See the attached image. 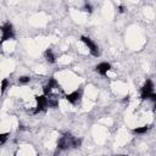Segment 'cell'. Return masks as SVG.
<instances>
[{
	"label": "cell",
	"mask_w": 156,
	"mask_h": 156,
	"mask_svg": "<svg viewBox=\"0 0 156 156\" xmlns=\"http://www.w3.org/2000/svg\"><path fill=\"white\" fill-rule=\"evenodd\" d=\"M82 144V140L78 138L72 137L71 134H65L63 137L60 138L59 143H57V149L59 150H67L70 148H79Z\"/></svg>",
	"instance_id": "cell-1"
},
{
	"label": "cell",
	"mask_w": 156,
	"mask_h": 156,
	"mask_svg": "<svg viewBox=\"0 0 156 156\" xmlns=\"http://www.w3.org/2000/svg\"><path fill=\"white\" fill-rule=\"evenodd\" d=\"M0 31H2L3 35H2V39H0V41L4 43L9 39H14L15 37V33H14V26L10 23V22H6V23L4 26L0 27Z\"/></svg>",
	"instance_id": "cell-2"
},
{
	"label": "cell",
	"mask_w": 156,
	"mask_h": 156,
	"mask_svg": "<svg viewBox=\"0 0 156 156\" xmlns=\"http://www.w3.org/2000/svg\"><path fill=\"white\" fill-rule=\"evenodd\" d=\"M35 101H37V106L34 109V114H39L41 111H45L48 106V98L47 95H35Z\"/></svg>",
	"instance_id": "cell-3"
},
{
	"label": "cell",
	"mask_w": 156,
	"mask_h": 156,
	"mask_svg": "<svg viewBox=\"0 0 156 156\" xmlns=\"http://www.w3.org/2000/svg\"><path fill=\"white\" fill-rule=\"evenodd\" d=\"M81 40L88 47L89 53H90L93 56H95V57L99 56V54H100V53H99V48H98V45H96V44H95L90 38H88V37H81Z\"/></svg>",
	"instance_id": "cell-4"
},
{
	"label": "cell",
	"mask_w": 156,
	"mask_h": 156,
	"mask_svg": "<svg viewBox=\"0 0 156 156\" xmlns=\"http://www.w3.org/2000/svg\"><path fill=\"white\" fill-rule=\"evenodd\" d=\"M152 93H154V83H152L150 79H148V81L145 82V84L143 85L142 90H140V96H142L143 100H148L149 96H150Z\"/></svg>",
	"instance_id": "cell-5"
},
{
	"label": "cell",
	"mask_w": 156,
	"mask_h": 156,
	"mask_svg": "<svg viewBox=\"0 0 156 156\" xmlns=\"http://www.w3.org/2000/svg\"><path fill=\"white\" fill-rule=\"evenodd\" d=\"M110 70H111V65L109 62H101V63L96 65V67H95V71L101 76H106Z\"/></svg>",
	"instance_id": "cell-6"
},
{
	"label": "cell",
	"mask_w": 156,
	"mask_h": 156,
	"mask_svg": "<svg viewBox=\"0 0 156 156\" xmlns=\"http://www.w3.org/2000/svg\"><path fill=\"white\" fill-rule=\"evenodd\" d=\"M81 96H82V90H75V92L67 94L65 98H66V100H67L70 104H76L81 99Z\"/></svg>",
	"instance_id": "cell-7"
},
{
	"label": "cell",
	"mask_w": 156,
	"mask_h": 156,
	"mask_svg": "<svg viewBox=\"0 0 156 156\" xmlns=\"http://www.w3.org/2000/svg\"><path fill=\"white\" fill-rule=\"evenodd\" d=\"M44 56H45V59H47V61L49 63H55L56 62V57H55V55H54L51 49H47L45 53H44Z\"/></svg>",
	"instance_id": "cell-8"
},
{
	"label": "cell",
	"mask_w": 156,
	"mask_h": 156,
	"mask_svg": "<svg viewBox=\"0 0 156 156\" xmlns=\"http://www.w3.org/2000/svg\"><path fill=\"white\" fill-rule=\"evenodd\" d=\"M149 129H150L149 126H143V127L134 128V129H133V133H136V134H144V133H146Z\"/></svg>",
	"instance_id": "cell-9"
},
{
	"label": "cell",
	"mask_w": 156,
	"mask_h": 156,
	"mask_svg": "<svg viewBox=\"0 0 156 156\" xmlns=\"http://www.w3.org/2000/svg\"><path fill=\"white\" fill-rule=\"evenodd\" d=\"M8 87H9V79L4 78V79L2 81V85H0V94H4L5 90L8 89Z\"/></svg>",
	"instance_id": "cell-10"
},
{
	"label": "cell",
	"mask_w": 156,
	"mask_h": 156,
	"mask_svg": "<svg viewBox=\"0 0 156 156\" xmlns=\"http://www.w3.org/2000/svg\"><path fill=\"white\" fill-rule=\"evenodd\" d=\"M48 106L53 107V109L59 106V100L57 99H48Z\"/></svg>",
	"instance_id": "cell-11"
},
{
	"label": "cell",
	"mask_w": 156,
	"mask_h": 156,
	"mask_svg": "<svg viewBox=\"0 0 156 156\" xmlns=\"http://www.w3.org/2000/svg\"><path fill=\"white\" fill-rule=\"evenodd\" d=\"M29 82H31V77L29 76H22V77L18 78V83L20 84H27Z\"/></svg>",
	"instance_id": "cell-12"
},
{
	"label": "cell",
	"mask_w": 156,
	"mask_h": 156,
	"mask_svg": "<svg viewBox=\"0 0 156 156\" xmlns=\"http://www.w3.org/2000/svg\"><path fill=\"white\" fill-rule=\"evenodd\" d=\"M8 137H9V133H0V145L6 143Z\"/></svg>",
	"instance_id": "cell-13"
},
{
	"label": "cell",
	"mask_w": 156,
	"mask_h": 156,
	"mask_svg": "<svg viewBox=\"0 0 156 156\" xmlns=\"http://www.w3.org/2000/svg\"><path fill=\"white\" fill-rule=\"evenodd\" d=\"M84 11L88 12V14H92V12H93V8H92V5L87 3V4L84 5Z\"/></svg>",
	"instance_id": "cell-14"
},
{
	"label": "cell",
	"mask_w": 156,
	"mask_h": 156,
	"mask_svg": "<svg viewBox=\"0 0 156 156\" xmlns=\"http://www.w3.org/2000/svg\"><path fill=\"white\" fill-rule=\"evenodd\" d=\"M118 11H120L121 14L124 12V6H123V5H120V6H118Z\"/></svg>",
	"instance_id": "cell-15"
}]
</instances>
